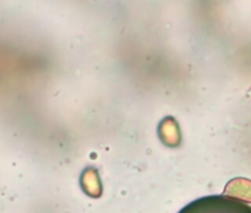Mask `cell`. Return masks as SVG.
<instances>
[{
  "label": "cell",
  "instance_id": "6da1fadb",
  "mask_svg": "<svg viewBox=\"0 0 251 213\" xmlns=\"http://www.w3.org/2000/svg\"><path fill=\"white\" fill-rule=\"evenodd\" d=\"M223 195L251 204V181L247 178H233L226 184Z\"/></svg>",
  "mask_w": 251,
  "mask_h": 213
},
{
  "label": "cell",
  "instance_id": "7a4b0ae2",
  "mask_svg": "<svg viewBox=\"0 0 251 213\" xmlns=\"http://www.w3.org/2000/svg\"><path fill=\"white\" fill-rule=\"evenodd\" d=\"M158 136L167 147H177L180 144V128L173 117H166L158 126Z\"/></svg>",
  "mask_w": 251,
  "mask_h": 213
},
{
  "label": "cell",
  "instance_id": "3957f363",
  "mask_svg": "<svg viewBox=\"0 0 251 213\" xmlns=\"http://www.w3.org/2000/svg\"><path fill=\"white\" fill-rule=\"evenodd\" d=\"M81 189L92 198H99L102 195V182L99 178V173L93 167H87L83 170L80 178Z\"/></svg>",
  "mask_w": 251,
  "mask_h": 213
}]
</instances>
